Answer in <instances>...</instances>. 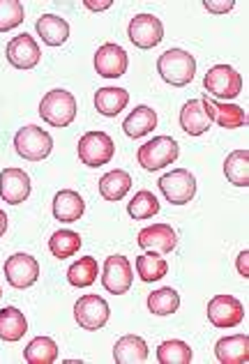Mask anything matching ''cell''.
<instances>
[{"instance_id": "cell-1", "label": "cell", "mask_w": 249, "mask_h": 364, "mask_svg": "<svg viewBox=\"0 0 249 364\" xmlns=\"http://www.w3.org/2000/svg\"><path fill=\"white\" fill-rule=\"evenodd\" d=\"M157 72L166 83L176 85V88H183V85H189L194 81L196 60H194V55L183 49H169L159 55Z\"/></svg>"}, {"instance_id": "cell-2", "label": "cell", "mask_w": 249, "mask_h": 364, "mask_svg": "<svg viewBox=\"0 0 249 364\" xmlns=\"http://www.w3.org/2000/svg\"><path fill=\"white\" fill-rule=\"evenodd\" d=\"M40 116L51 127H70L76 118V97L70 90H49L40 102Z\"/></svg>"}, {"instance_id": "cell-3", "label": "cell", "mask_w": 249, "mask_h": 364, "mask_svg": "<svg viewBox=\"0 0 249 364\" xmlns=\"http://www.w3.org/2000/svg\"><path fill=\"white\" fill-rule=\"evenodd\" d=\"M14 148L18 152V157H23L28 161H42L51 155L53 150V139L49 132H44L42 127L35 124H26L16 132L14 136Z\"/></svg>"}, {"instance_id": "cell-4", "label": "cell", "mask_w": 249, "mask_h": 364, "mask_svg": "<svg viewBox=\"0 0 249 364\" xmlns=\"http://www.w3.org/2000/svg\"><path fill=\"white\" fill-rule=\"evenodd\" d=\"M116 155V143L107 132H85L79 139V159L90 168L109 164Z\"/></svg>"}, {"instance_id": "cell-5", "label": "cell", "mask_w": 249, "mask_h": 364, "mask_svg": "<svg viewBox=\"0 0 249 364\" xmlns=\"http://www.w3.org/2000/svg\"><path fill=\"white\" fill-rule=\"evenodd\" d=\"M180 155V146L176 139L171 136H155L148 143H143L137 152L139 164L146 171H159L169 164H174Z\"/></svg>"}, {"instance_id": "cell-6", "label": "cell", "mask_w": 249, "mask_h": 364, "mask_svg": "<svg viewBox=\"0 0 249 364\" xmlns=\"http://www.w3.org/2000/svg\"><path fill=\"white\" fill-rule=\"evenodd\" d=\"M203 88L219 100H235L243 90V76L231 65H215L206 72Z\"/></svg>"}, {"instance_id": "cell-7", "label": "cell", "mask_w": 249, "mask_h": 364, "mask_svg": "<svg viewBox=\"0 0 249 364\" xmlns=\"http://www.w3.org/2000/svg\"><path fill=\"white\" fill-rule=\"evenodd\" d=\"M159 189L171 205H185L196 196V178L187 168H176L159 178Z\"/></svg>"}, {"instance_id": "cell-8", "label": "cell", "mask_w": 249, "mask_h": 364, "mask_svg": "<svg viewBox=\"0 0 249 364\" xmlns=\"http://www.w3.org/2000/svg\"><path fill=\"white\" fill-rule=\"evenodd\" d=\"M109 316H111L109 302L100 298V295H83L74 304V318L81 330H90V332L102 330L109 323Z\"/></svg>"}, {"instance_id": "cell-9", "label": "cell", "mask_w": 249, "mask_h": 364, "mask_svg": "<svg viewBox=\"0 0 249 364\" xmlns=\"http://www.w3.org/2000/svg\"><path fill=\"white\" fill-rule=\"evenodd\" d=\"M208 321L222 330L235 328L245 321V306L233 295H215L208 302Z\"/></svg>"}, {"instance_id": "cell-10", "label": "cell", "mask_w": 249, "mask_h": 364, "mask_svg": "<svg viewBox=\"0 0 249 364\" xmlns=\"http://www.w3.org/2000/svg\"><path fill=\"white\" fill-rule=\"evenodd\" d=\"M134 282V272H132V263L124 256L116 254L109 256L107 263L102 267V286L113 295H124L132 289Z\"/></svg>"}, {"instance_id": "cell-11", "label": "cell", "mask_w": 249, "mask_h": 364, "mask_svg": "<svg viewBox=\"0 0 249 364\" xmlns=\"http://www.w3.org/2000/svg\"><path fill=\"white\" fill-rule=\"evenodd\" d=\"M5 279L14 289H31L40 279V263L31 254H14L5 261Z\"/></svg>"}, {"instance_id": "cell-12", "label": "cell", "mask_w": 249, "mask_h": 364, "mask_svg": "<svg viewBox=\"0 0 249 364\" xmlns=\"http://www.w3.org/2000/svg\"><path fill=\"white\" fill-rule=\"evenodd\" d=\"M127 35L134 46H139V49H152V46H157L164 40V26H161L157 16L139 14L129 21Z\"/></svg>"}, {"instance_id": "cell-13", "label": "cell", "mask_w": 249, "mask_h": 364, "mask_svg": "<svg viewBox=\"0 0 249 364\" xmlns=\"http://www.w3.org/2000/svg\"><path fill=\"white\" fill-rule=\"evenodd\" d=\"M5 55L12 67L16 70H35L42 60V51L37 42L33 40V35H16L14 40H9Z\"/></svg>"}, {"instance_id": "cell-14", "label": "cell", "mask_w": 249, "mask_h": 364, "mask_svg": "<svg viewBox=\"0 0 249 364\" xmlns=\"http://www.w3.org/2000/svg\"><path fill=\"white\" fill-rule=\"evenodd\" d=\"M31 189H33L31 176L23 168H5L0 173V196H3L5 203L9 205L23 203L31 196Z\"/></svg>"}, {"instance_id": "cell-15", "label": "cell", "mask_w": 249, "mask_h": 364, "mask_svg": "<svg viewBox=\"0 0 249 364\" xmlns=\"http://www.w3.org/2000/svg\"><path fill=\"white\" fill-rule=\"evenodd\" d=\"M129 58L124 53L122 46L118 44H102L97 53H95V70L104 79H118L124 72H127Z\"/></svg>"}, {"instance_id": "cell-16", "label": "cell", "mask_w": 249, "mask_h": 364, "mask_svg": "<svg viewBox=\"0 0 249 364\" xmlns=\"http://www.w3.org/2000/svg\"><path fill=\"white\" fill-rule=\"evenodd\" d=\"M139 247L155 254H171L178 245V233L169 224H152L139 233Z\"/></svg>"}, {"instance_id": "cell-17", "label": "cell", "mask_w": 249, "mask_h": 364, "mask_svg": "<svg viewBox=\"0 0 249 364\" xmlns=\"http://www.w3.org/2000/svg\"><path fill=\"white\" fill-rule=\"evenodd\" d=\"M213 124L208 102L206 100H189L183 109H180V127L185 129L189 136H201L206 134Z\"/></svg>"}, {"instance_id": "cell-18", "label": "cell", "mask_w": 249, "mask_h": 364, "mask_svg": "<svg viewBox=\"0 0 249 364\" xmlns=\"http://www.w3.org/2000/svg\"><path fill=\"white\" fill-rule=\"evenodd\" d=\"M85 213V200L79 191L74 189H63L55 194L53 198V217L58 222L65 224H72V222H79Z\"/></svg>"}, {"instance_id": "cell-19", "label": "cell", "mask_w": 249, "mask_h": 364, "mask_svg": "<svg viewBox=\"0 0 249 364\" xmlns=\"http://www.w3.org/2000/svg\"><path fill=\"white\" fill-rule=\"evenodd\" d=\"M150 355L148 343L143 341L139 334H124L122 339L116 341L113 346V360L118 364H141Z\"/></svg>"}, {"instance_id": "cell-20", "label": "cell", "mask_w": 249, "mask_h": 364, "mask_svg": "<svg viewBox=\"0 0 249 364\" xmlns=\"http://www.w3.org/2000/svg\"><path fill=\"white\" fill-rule=\"evenodd\" d=\"M215 355L222 364H245L249 360V337L247 334H233L217 341Z\"/></svg>"}, {"instance_id": "cell-21", "label": "cell", "mask_w": 249, "mask_h": 364, "mask_svg": "<svg viewBox=\"0 0 249 364\" xmlns=\"http://www.w3.org/2000/svg\"><path fill=\"white\" fill-rule=\"evenodd\" d=\"M35 28H37V35L42 37V42L49 46H63L67 42V37H70V23L58 14L40 16Z\"/></svg>"}, {"instance_id": "cell-22", "label": "cell", "mask_w": 249, "mask_h": 364, "mask_svg": "<svg viewBox=\"0 0 249 364\" xmlns=\"http://www.w3.org/2000/svg\"><path fill=\"white\" fill-rule=\"evenodd\" d=\"M155 127H157V113L150 107H146V104H141V107L134 109L122 122V129L129 139L146 136V134H150Z\"/></svg>"}, {"instance_id": "cell-23", "label": "cell", "mask_w": 249, "mask_h": 364, "mask_svg": "<svg viewBox=\"0 0 249 364\" xmlns=\"http://www.w3.org/2000/svg\"><path fill=\"white\" fill-rule=\"evenodd\" d=\"M208 109L210 116H213V122H217L219 127L224 129H235V127H245L247 124V113L245 109H240L238 104H222V102H213L208 100Z\"/></svg>"}, {"instance_id": "cell-24", "label": "cell", "mask_w": 249, "mask_h": 364, "mask_svg": "<svg viewBox=\"0 0 249 364\" xmlns=\"http://www.w3.org/2000/svg\"><path fill=\"white\" fill-rule=\"evenodd\" d=\"M129 92L124 88H100L95 95V109L107 118H116L122 109H127Z\"/></svg>"}, {"instance_id": "cell-25", "label": "cell", "mask_w": 249, "mask_h": 364, "mask_svg": "<svg viewBox=\"0 0 249 364\" xmlns=\"http://www.w3.org/2000/svg\"><path fill=\"white\" fill-rule=\"evenodd\" d=\"M28 332V321L23 311H18L16 306H5L0 311V339L7 343L21 341L23 334Z\"/></svg>"}, {"instance_id": "cell-26", "label": "cell", "mask_w": 249, "mask_h": 364, "mask_svg": "<svg viewBox=\"0 0 249 364\" xmlns=\"http://www.w3.org/2000/svg\"><path fill=\"white\" fill-rule=\"evenodd\" d=\"M100 274V265L95 256H83L76 263H72V267L67 270V282H70L74 289H88L95 282H97Z\"/></svg>"}, {"instance_id": "cell-27", "label": "cell", "mask_w": 249, "mask_h": 364, "mask_svg": "<svg viewBox=\"0 0 249 364\" xmlns=\"http://www.w3.org/2000/svg\"><path fill=\"white\" fill-rule=\"evenodd\" d=\"M132 189V176L127 171H109L107 176H102L100 180V194L104 200H120L127 196V191Z\"/></svg>"}, {"instance_id": "cell-28", "label": "cell", "mask_w": 249, "mask_h": 364, "mask_svg": "<svg viewBox=\"0 0 249 364\" xmlns=\"http://www.w3.org/2000/svg\"><path fill=\"white\" fill-rule=\"evenodd\" d=\"M224 176L235 187H249V152L233 150L224 159Z\"/></svg>"}, {"instance_id": "cell-29", "label": "cell", "mask_w": 249, "mask_h": 364, "mask_svg": "<svg viewBox=\"0 0 249 364\" xmlns=\"http://www.w3.org/2000/svg\"><path fill=\"white\" fill-rule=\"evenodd\" d=\"M137 272L141 277V282L152 284V282H159L161 277H166L169 263H166V258L161 254L146 252V254H141L137 258Z\"/></svg>"}, {"instance_id": "cell-30", "label": "cell", "mask_w": 249, "mask_h": 364, "mask_svg": "<svg viewBox=\"0 0 249 364\" xmlns=\"http://www.w3.org/2000/svg\"><path fill=\"white\" fill-rule=\"evenodd\" d=\"M23 358L28 364H53L58 360V343L51 337H35L26 346Z\"/></svg>"}, {"instance_id": "cell-31", "label": "cell", "mask_w": 249, "mask_h": 364, "mask_svg": "<svg viewBox=\"0 0 249 364\" xmlns=\"http://www.w3.org/2000/svg\"><path fill=\"white\" fill-rule=\"evenodd\" d=\"M194 353H191L189 343L180 339H169L161 341L157 346V362L159 364H189Z\"/></svg>"}, {"instance_id": "cell-32", "label": "cell", "mask_w": 249, "mask_h": 364, "mask_svg": "<svg viewBox=\"0 0 249 364\" xmlns=\"http://www.w3.org/2000/svg\"><path fill=\"white\" fill-rule=\"evenodd\" d=\"M127 213L132 219H150L159 213V200L148 189H141L134 194V198L127 203Z\"/></svg>"}, {"instance_id": "cell-33", "label": "cell", "mask_w": 249, "mask_h": 364, "mask_svg": "<svg viewBox=\"0 0 249 364\" xmlns=\"http://www.w3.org/2000/svg\"><path fill=\"white\" fill-rule=\"evenodd\" d=\"M81 245H83L81 235L74 231H58V233H53L49 240L51 254L58 258V261H65V258L74 256L81 249Z\"/></svg>"}, {"instance_id": "cell-34", "label": "cell", "mask_w": 249, "mask_h": 364, "mask_svg": "<svg viewBox=\"0 0 249 364\" xmlns=\"http://www.w3.org/2000/svg\"><path fill=\"white\" fill-rule=\"evenodd\" d=\"M178 306H180V295L178 291L169 289V286L148 295V309L155 316H171L178 311Z\"/></svg>"}, {"instance_id": "cell-35", "label": "cell", "mask_w": 249, "mask_h": 364, "mask_svg": "<svg viewBox=\"0 0 249 364\" xmlns=\"http://www.w3.org/2000/svg\"><path fill=\"white\" fill-rule=\"evenodd\" d=\"M26 12L21 0H0V33H9L23 23Z\"/></svg>"}, {"instance_id": "cell-36", "label": "cell", "mask_w": 249, "mask_h": 364, "mask_svg": "<svg viewBox=\"0 0 249 364\" xmlns=\"http://www.w3.org/2000/svg\"><path fill=\"white\" fill-rule=\"evenodd\" d=\"M203 7L208 9V12H213V14H226V12H231V9L235 7L233 0H222V3H215V0H206Z\"/></svg>"}, {"instance_id": "cell-37", "label": "cell", "mask_w": 249, "mask_h": 364, "mask_svg": "<svg viewBox=\"0 0 249 364\" xmlns=\"http://www.w3.org/2000/svg\"><path fill=\"white\" fill-rule=\"evenodd\" d=\"M247 261H249V252H240V254H238V272H240V277H245V279H247V277H249V265H247Z\"/></svg>"}, {"instance_id": "cell-38", "label": "cell", "mask_w": 249, "mask_h": 364, "mask_svg": "<svg viewBox=\"0 0 249 364\" xmlns=\"http://www.w3.org/2000/svg\"><path fill=\"white\" fill-rule=\"evenodd\" d=\"M83 5L88 7L90 12H102V9H109V7H111L113 3H111V0H102V3H92V0H85Z\"/></svg>"}, {"instance_id": "cell-39", "label": "cell", "mask_w": 249, "mask_h": 364, "mask_svg": "<svg viewBox=\"0 0 249 364\" xmlns=\"http://www.w3.org/2000/svg\"><path fill=\"white\" fill-rule=\"evenodd\" d=\"M7 231V215H5V210H0V237L5 235Z\"/></svg>"}, {"instance_id": "cell-40", "label": "cell", "mask_w": 249, "mask_h": 364, "mask_svg": "<svg viewBox=\"0 0 249 364\" xmlns=\"http://www.w3.org/2000/svg\"><path fill=\"white\" fill-rule=\"evenodd\" d=\"M0 298H3V291H0Z\"/></svg>"}]
</instances>
